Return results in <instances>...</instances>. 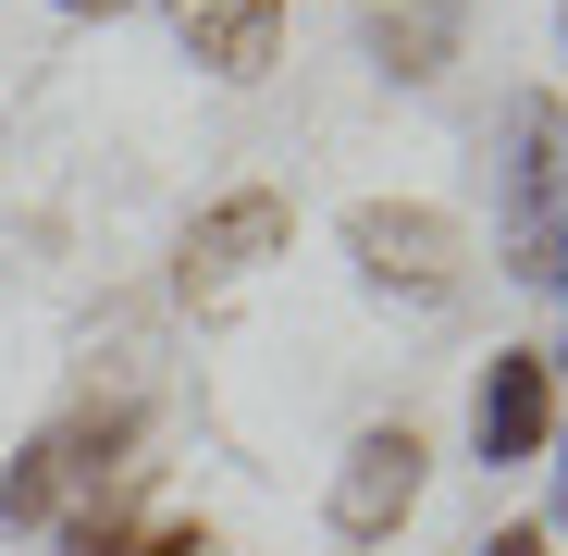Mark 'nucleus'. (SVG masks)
I'll return each mask as SVG.
<instances>
[{"label":"nucleus","instance_id":"4","mask_svg":"<svg viewBox=\"0 0 568 556\" xmlns=\"http://www.w3.org/2000/svg\"><path fill=\"white\" fill-rule=\"evenodd\" d=\"M420 457H433V445H420L408 421L358 433V445H346V471H334V532H346V544H384V532L420 507Z\"/></svg>","mask_w":568,"mask_h":556},{"label":"nucleus","instance_id":"6","mask_svg":"<svg viewBox=\"0 0 568 556\" xmlns=\"http://www.w3.org/2000/svg\"><path fill=\"white\" fill-rule=\"evenodd\" d=\"M173 38H185L199 74L260 87V74L284 62V0H173Z\"/></svg>","mask_w":568,"mask_h":556},{"label":"nucleus","instance_id":"12","mask_svg":"<svg viewBox=\"0 0 568 556\" xmlns=\"http://www.w3.org/2000/svg\"><path fill=\"white\" fill-rule=\"evenodd\" d=\"M62 13H136V0H62Z\"/></svg>","mask_w":568,"mask_h":556},{"label":"nucleus","instance_id":"1","mask_svg":"<svg viewBox=\"0 0 568 556\" xmlns=\"http://www.w3.org/2000/svg\"><path fill=\"white\" fill-rule=\"evenodd\" d=\"M124 433H136V408H74V421H50L13 471H0V532H50L74 495H112V483H124Z\"/></svg>","mask_w":568,"mask_h":556},{"label":"nucleus","instance_id":"3","mask_svg":"<svg viewBox=\"0 0 568 556\" xmlns=\"http://www.w3.org/2000/svg\"><path fill=\"white\" fill-rule=\"evenodd\" d=\"M284 235H297V211L272 199V185H235V199H211L199 223H185V297H211V285H235V272H260V260H284Z\"/></svg>","mask_w":568,"mask_h":556},{"label":"nucleus","instance_id":"14","mask_svg":"<svg viewBox=\"0 0 568 556\" xmlns=\"http://www.w3.org/2000/svg\"><path fill=\"white\" fill-rule=\"evenodd\" d=\"M544 371H568V334H556V346H544Z\"/></svg>","mask_w":568,"mask_h":556},{"label":"nucleus","instance_id":"10","mask_svg":"<svg viewBox=\"0 0 568 556\" xmlns=\"http://www.w3.org/2000/svg\"><path fill=\"white\" fill-rule=\"evenodd\" d=\"M483 556H556V532H544V519H507V532H495Z\"/></svg>","mask_w":568,"mask_h":556},{"label":"nucleus","instance_id":"5","mask_svg":"<svg viewBox=\"0 0 568 556\" xmlns=\"http://www.w3.org/2000/svg\"><path fill=\"white\" fill-rule=\"evenodd\" d=\"M544 433H556V371H544V346H495L483 396H469V445H483V471L544 457Z\"/></svg>","mask_w":568,"mask_h":556},{"label":"nucleus","instance_id":"13","mask_svg":"<svg viewBox=\"0 0 568 556\" xmlns=\"http://www.w3.org/2000/svg\"><path fill=\"white\" fill-rule=\"evenodd\" d=\"M556 519H568V457H556Z\"/></svg>","mask_w":568,"mask_h":556},{"label":"nucleus","instance_id":"8","mask_svg":"<svg viewBox=\"0 0 568 556\" xmlns=\"http://www.w3.org/2000/svg\"><path fill=\"white\" fill-rule=\"evenodd\" d=\"M556 173H568V112L556 100H507V211H519V235L544 223Z\"/></svg>","mask_w":568,"mask_h":556},{"label":"nucleus","instance_id":"9","mask_svg":"<svg viewBox=\"0 0 568 556\" xmlns=\"http://www.w3.org/2000/svg\"><path fill=\"white\" fill-rule=\"evenodd\" d=\"M507 272H531V285H568V211H556V223H531Z\"/></svg>","mask_w":568,"mask_h":556},{"label":"nucleus","instance_id":"7","mask_svg":"<svg viewBox=\"0 0 568 556\" xmlns=\"http://www.w3.org/2000/svg\"><path fill=\"white\" fill-rule=\"evenodd\" d=\"M358 38H371V62H384L396 87H420V74L457 62V0H371Z\"/></svg>","mask_w":568,"mask_h":556},{"label":"nucleus","instance_id":"2","mask_svg":"<svg viewBox=\"0 0 568 556\" xmlns=\"http://www.w3.org/2000/svg\"><path fill=\"white\" fill-rule=\"evenodd\" d=\"M346 260H358L384 297H408V310H445V297L469 285V235H457L445 211H420V199H358V211H346Z\"/></svg>","mask_w":568,"mask_h":556},{"label":"nucleus","instance_id":"11","mask_svg":"<svg viewBox=\"0 0 568 556\" xmlns=\"http://www.w3.org/2000/svg\"><path fill=\"white\" fill-rule=\"evenodd\" d=\"M136 556H211V532H149Z\"/></svg>","mask_w":568,"mask_h":556}]
</instances>
